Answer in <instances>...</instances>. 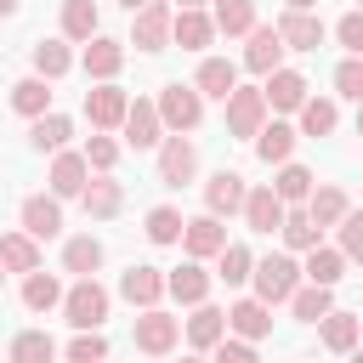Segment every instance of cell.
Listing matches in <instances>:
<instances>
[{
    "label": "cell",
    "instance_id": "33",
    "mask_svg": "<svg viewBox=\"0 0 363 363\" xmlns=\"http://www.w3.org/2000/svg\"><path fill=\"white\" fill-rule=\"evenodd\" d=\"M221 34H250L255 28V0H216V17H210Z\"/></svg>",
    "mask_w": 363,
    "mask_h": 363
},
{
    "label": "cell",
    "instance_id": "43",
    "mask_svg": "<svg viewBox=\"0 0 363 363\" xmlns=\"http://www.w3.org/2000/svg\"><path fill=\"white\" fill-rule=\"evenodd\" d=\"M278 233H284V244H289V250H312L323 227H318L306 210H295V216H284V227H278Z\"/></svg>",
    "mask_w": 363,
    "mask_h": 363
},
{
    "label": "cell",
    "instance_id": "38",
    "mask_svg": "<svg viewBox=\"0 0 363 363\" xmlns=\"http://www.w3.org/2000/svg\"><path fill=\"white\" fill-rule=\"evenodd\" d=\"M335 119H340V113H335L329 96H306V102H301V130H306V136H329Z\"/></svg>",
    "mask_w": 363,
    "mask_h": 363
},
{
    "label": "cell",
    "instance_id": "37",
    "mask_svg": "<svg viewBox=\"0 0 363 363\" xmlns=\"http://www.w3.org/2000/svg\"><path fill=\"white\" fill-rule=\"evenodd\" d=\"M62 34L68 40H91L96 34V0H62Z\"/></svg>",
    "mask_w": 363,
    "mask_h": 363
},
{
    "label": "cell",
    "instance_id": "27",
    "mask_svg": "<svg viewBox=\"0 0 363 363\" xmlns=\"http://www.w3.org/2000/svg\"><path fill=\"white\" fill-rule=\"evenodd\" d=\"M119 199H125V193H119V182H108V176H102V182H85V187H79V204H85V216H96V221L119 216Z\"/></svg>",
    "mask_w": 363,
    "mask_h": 363
},
{
    "label": "cell",
    "instance_id": "60",
    "mask_svg": "<svg viewBox=\"0 0 363 363\" xmlns=\"http://www.w3.org/2000/svg\"><path fill=\"white\" fill-rule=\"evenodd\" d=\"M102 363H108V357H102Z\"/></svg>",
    "mask_w": 363,
    "mask_h": 363
},
{
    "label": "cell",
    "instance_id": "36",
    "mask_svg": "<svg viewBox=\"0 0 363 363\" xmlns=\"http://www.w3.org/2000/svg\"><path fill=\"white\" fill-rule=\"evenodd\" d=\"M289 306H295V318H301V323H318L323 312H335V295H329L323 284H306V289H295V295H289Z\"/></svg>",
    "mask_w": 363,
    "mask_h": 363
},
{
    "label": "cell",
    "instance_id": "13",
    "mask_svg": "<svg viewBox=\"0 0 363 363\" xmlns=\"http://www.w3.org/2000/svg\"><path fill=\"white\" fill-rule=\"evenodd\" d=\"M164 295H176L182 306H199V301L210 295V272H204L199 261H182L176 272H164Z\"/></svg>",
    "mask_w": 363,
    "mask_h": 363
},
{
    "label": "cell",
    "instance_id": "31",
    "mask_svg": "<svg viewBox=\"0 0 363 363\" xmlns=\"http://www.w3.org/2000/svg\"><path fill=\"white\" fill-rule=\"evenodd\" d=\"M74 136V125L62 119V113H40L34 119V130H28V142L40 147V153H62V142Z\"/></svg>",
    "mask_w": 363,
    "mask_h": 363
},
{
    "label": "cell",
    "instance_id": "32",
    "mask_svg": "<svg viewBox=\"0 0 363 363\" xmlns=\"http://www.w3.org/2000/svg\"><path fill=\"white\" fill-rule=\"evenodd\" d=\"M346 210H352V204H346V193H340V187H312V199H306V216H312L318 227H335Z\"/></svg>",
    "mask_w": 363,
    "mask_h": 363
},
{
    "label": "cell",
    "instance_id": "52",
    "mask_svg": "<svg viewBox=\"0 0 363 363\" xmlns=\"http://www.w3.org/2000/svg\"><path fill=\"white\" fill-rule=\"evenodd\" d=\"M119 6H125V11H142V6H147V0H119Z\"/></svg>",
    "mask_w": 363,
    "mask_h": 363
},
{
    "label": "cell",
    "instance_id": "42",
    "mask_svg": "<svg viewBox=\"0 0 363 363\" xmlns=\"http://www.w3.org/2000/svg\"><path fill=\"white\" fill-rule=\"evenodd\" d=\"M182 210H170V204H159V210H147V238L153 244H182Z\"/></svg>",
    "mask_w": 363,
    "mask_h": 363
},
{
    "label": "cell",
    "instance_id": "57",
    "mask_svg": "<svg viewBox=\"0 0 363 363\" xmlns=\"http://www.w3.org/2000/svg\"><path fill=\"white\" fill-rule=\"evenodd\" d=\"M182 363H204V357H182Z\"/></svg>",
    "mask_w": 363,
    "mask_h": 363
},
{
    "label": "cell",
    "instance_id": "39",
    "mask_svg": "<svg viewBox=\"0 0 363 363\" xmlns=\"http://www.w3.org/2000/svg\"><path fill=\"white\" fill-rule=\"evenodd\" d=\"M272 193H278L284 204L312 199V170H306V164H284V170H278V182H272Z\"/></svg>",
    "mask_w": 363,
    "mask_h": 363
},
{
    "label": "cell",
    "instance_id": "53",
    "mask_svg": "<svg viewBox=\"0 0 363 363\" xmlns=\"http://www.w3.org/2000/svg\"><path fill=\"white\" fill-rule=\"evenodd\" d=\"M11 11H17V0H0V17H11Z\"/></svg>",
    "mask_w": 363,
    "mask_h": 363
},
{
    "label": "cell",
    "instance_id": "2",
    "mask_svg": "<svg viewBox=\"0 0 363 363\" xmlns=\"http://www.w3.org/2000/svg\"><path fill=\"white\" fill-rule=\"evenodd\" d=\"M62 318H68L74 329H96V323L108 318V289H102L96 278H79V284L62 295Z\"/></svg>",
    "mask_w": 363,
    "mask_h": 363
},
{
    "label": "cell",
    "instance_id": "8",
    "mask_svg": "<svg viewBox=\"0 0 363 363\" xmlns=\"http://www.w3.org/2000/svg\"><path fill=\"white\" fill-rule=\"evenodd\" d=\"M136 346H142L147 357H164V352L176 346V318L159 312V306H142V318H136Z\"/></svg>",
    "mask_w": 363,
    "mask_h": 363
},
{
    "label": "cell",
    "instance_id": "25",
    "mask_svg": "<svg viewBox=\"0 0 363 363\" xmlns=\"http://www.w3.org/2000/svg\"><path fill=\"white\" fill-rule=\"evenodd\" d=\"M233 85H238V68H233L227 57H204V62H199V96H221V102H227Z\"/></svg>",
    "mask_w": 363,
    "mask_h": 363
},
{
    "label": "cell",
    "instance_id": "26",
    "mask_svg": "<svg viewBox=\"0 0 363 363\" xmlns=\"http://www.w3.org/2000/svg\"><path fill=\"white\" fill-rule=\"evenodd\" d=\"M255 153H261L267 164H289V153H295V130L278 125V119L261 125V130H255Z\"/></svg>",
    "mask_w": 363,
    "mask_h": 363
},
{
    "label": "cell",
    "instance_id": "29",
    "mask_svg": "<svg viewBox=\"0 0 363 363\" xmlns=\"http://www.w3.org/2000/svg\"><path fill=\"white\" fill-rule=\"evenodd\" d=\"M0 267H6V272H34V267H40L34 238H28V233H6V238H0Z\"/></svg>",
    "mask_w": 363,
    "mask_h": 363
},
{
    "label": "cell",
    "instance_id": "10",
    "mask_svg": "<svg viewBox=\"0 0 363 363\" xmlns=\"http://www.w3.org/2000/svg\"><path fill=\"white\" fill-rule=\"evenodd\" d=\"M244 199H250V187H244V176H238V170H216V176H210V187H204L210 216H233V210H244Z\"/></svg>",
    "mask_w": 363,
    "mask_h": 363
},
{
    "label": "cell",
    "instance_id": "16",
    "mask_svg": "<svg viewBox=\"0 0 363 363\" xmlns=\"http://www.w3.org/2000/svg\"><path fill=\"white\" fill-rule=\"evenodd\" d=\"M159 130H164V119H159L153 102H130V108H125V142H130V147H153V142H164Z\"/></svg>",
    "mask_w": 363,
    "mask_h": 363
},
{
    "label": "cell",
    "instance_id": "41",
    "mask_svg": "<svg viewBox=\"0 0 363 363\" xmlns=\"http://www.w3.org/2000/svg\"><path fill=\"white\" fill-rule=\"evenodd\" d=\"M323 346L329 352H352L357 346V318L352 312H323Z\"/></svg>",
    "mask_w": 363,
    "mask_h": 363
},
{
    "label": "cell",
    "instance_id": "19",
    "mask_svg": "<svg viewBox=\"0 0 363 363\" xmlns=\"http://www.w3.org/2000/svg\"><path fill=\"white\" fill-rule=\"evenodd\" d=\"M23 233L28 238H57L62 233V210H57V199H23Z\"/></svg>",
    "mask_w": 363,
    "mask_h": 363
},
{
    "label": "cell",
    "instance_id": "30",
    "mask_svg": "<svg viewBox=\"0 0 363 363\" xmlns=\"http://www.w3.org/2000/svg\"><path fill=\"white\" fill-rule=\"evenodd\" d=\"M23 306L28 312H51V306H62V284L51 278V272H28V284H23Z\"/></svg>",
    "mask_w": 363,
    "mask_h": 363
},
{
    "label": "cell",
    "instance_id": "48",
    "mask_svg": "<svg viewBox=\"0 0 363 363\" xmlns=\"http://www.w3.org/2000/svg\"><path fill=\"white\" fill-rule=\"evenodd\" d=\"M113 159H119V142H113V136H91V142H85V164L113 170Z\"/></svg>",
    "mask_w": 363,
    "mask_h": 363
},
{
    "label": "cell",
    "instance_id": "11",
    "mask_svg": "<svg viewBox=\"0 0 363 363\" xmlns=\"http://www.w3.org/2000/svg\"><path fill=\"white\" fill-rule=\"evenodd\" d=\"M227 329H233L238 340H267V335H272V306L250 295V301H238V306L227 312Z\"/></svg>",
    "mask_w": 363,
    "mask_h": 363
},
{
    "label": "cell",
    "instance_id": "23",
    "mask_svg": "<svg viewBox=\"0 0 363 363\" xmlns=\"http://www.w3.org/2000/svg\"><path fill=\"white\" fill-rule=\"evenodd\" d=\"M301 272H306V284H323V289H335V284H340V272H346V255H340V250H323V244H312Z\"/></svg>",
    "mask_w": 363,
    "mask_h": 363
},
{
    "label": "cell",
    "instance_id": "28",
    "mask_svg": "<svg viewBox=\"0 0 363 363\" xmlns=\"http://www.w3.org/2000/svg\"><path fill=\"white\" fill-rule=\"evenodd\" d=\"M11 108H17V113H28V119H40V113L51 108V85H45L40 74L17 79V85H11Z\"/></svg>",
    "mask_w": 363,
    "mask_h": 363
},
{
    "label": "cell",
    "instance_id": "6",
    "mask_svg": "<svg viewBox=\"0 0 363 363\" xmlns=\"http://www.w3.org/2000/svg\"><path fill=\"white\" fill-rule=\"evenodd\" d=\"M193 170H199V147L182 130L164 136V147H159V182L164 187H182V182H193Z\"/></svg>",
    "mask_w": 363,
    "mask_h": 363
},
{
    "label": "cell",
    "instance_id": "3",
    "mask_svg": "<svg viewBox=\"0 0 363 363\" xmlns=\"http://www.w3.org/2000/svg\"><path fill=\"white\" fill-rule=\"evenodd\" d=\"M170 17H176V11H170L164 0H147L142 11H130V45H136V51H164V45H170Z\"/></svg>",
    "mask_w": 363,
    "mask_h": 363
},
{
    "label": "cell",
    "instance_id": "7",
    "mask_svg": "<svg viewBox=\"0 0 363 363\" xmlns=\"http://www.w3.org/2000/svg\"><path fill=\"white\" fill-rule=\"evenodd\" d=\"M125 108H130V96L119 91V85H96V91H85V119L96 125V130H113V125H125Z\"/></svg>",
    "mask_w": 363,
    "mask_h": 363
},
{
    "label": "cell",
    "instance_id": "18",
    "mask_svg": "<svg viewBox=\"0 0 363 363\" xmlns=\"http://www.w3.org/2000/svg\"><path fill=\"white\" fill-rule=\"evenodd\" d=\"M119 295H125L130 306H159V295H164V272H159V267H130V272L119 278Z\"/></svg>",
    "mask_w": 363,
    "mask_h": 363
},
{
    "label": "cell",
    "instance_id": "17",
    "mask_svg": "<svg viewBox=\"0 0 363 363\" xmlns=\"http://www.w3.org/2000/svg\"><path fill=\"white\" fill-rule=\"evenodd\" d=\"M244 221H250V233H278L284 227V199L272 187H255L244 199Z\"/></svg>",
    "mask_w": 363,
    "mask_h": 363
},
{
    "label": "cell",
    "instance_id": "9",
    "mask_svg": "<svg viewBox=\"0 0 363 363\" xmlns=\"http://www.w3.org/2000/svg\"><path fill=\"white\" fill-rule=\"evenodd\" d=\"M182 244H187V255L193 261H204V255H221V244H227V227H221V216H193L187 227H182Z\"/></svg>",
    "mask_w": 363,
    "mask_h": 363
},
{
    "label": "cell",
    "instance_id": "51",
    "mask_svg": "<svg viewBox=\"0 0 363 363\" xmlns=\"http://www.w3.org/2000/svg\"><path fill=\"white\" fill-rule=\"evenodd\" d=\"M312 6H318V0H289V11H312Z\"/></svg>",
    "mask_w": 363,
    "mask_h": 363
},
{
    "label": "cell",
    "instance_id": "49",
    "mask_svg": "<svg viewBox=\"0 0 363 363\" xmlns=\"http://www.w3.org/2000/svg\"><path fill=\"white\" fill-rule=\"evenodd\" d=\"M335 34H340V45H346L352 57H363V11H346V17L335 23Z\"/></svg>",
    "mask_w": 363,
    "mask_h": 363
},
{
    "label": "cell",
    "instance_id": "40",
    "mask_svg": "<svg viewBox=\"0 0 363 363\" xmlns=\"http://www.w3.org/2000/svg\"><path fill=\"white\" fill-rule=\"evenodd\" d=\"M62 267H68V272H79V278H91V272L102 267V244H96V238H68Z\"/></svg>",
    "mask_w": 363,
    "mask_h": 363
},
{
    "label": "cell",
    "instance_id": "20",
    "mask_svg": "<svg viewBox=\"0 0 363 363\" xmlns=\"http://www.w3.org/2000/svg\"><path fill=\"white\" fill-rule=\"evenodd\" d=\"M119 62H125V45H119V40H102V34L85 40V74H91V79H113Z\"/></svg>",
    "mask_w": 363,
    "mask_h": 363
},
{
    "label": "cell",
    "instance_id": "1",
    "mask_svg": "<svg viewBox=\"0 0 363 363\" xmlns=\"http://www.w3.org/2000/svg\"><path fill=\"white\" fill-rule=\"evenodd\" d=\"M255 301H267V306H278V301H289L295 289H301V267L289 261V255H267V261H255Z\"/></svg>",
    "mask_w": 363,
    "mask_h": 363
},
{
    "label": "cell",
    "instance_id": "46",
    "mask_svg": "<svg viewBox=\"0 0 363 363\" xmlns=\"http://www.w3.org/2000/svg\"><path fill=\"white\" fill-rule=\"evenodd\" d=\"M108 357V340L96 329H79V340H68V363H102Z\"/></svg>",
    "mask_w": 363,
    "mask_h": 363
},
{
    "label": "cell",
    "instance_id": "50",
    "mask_svg": "<svg viewBox=\"0 0 363 363\" xmlns=\"http://www.w3.org/2000/svg\"><path fill=\"white\" fill-rule=\"evenodd\" d=\"M216 363H261V357H255L250 340H227V335H221V340H216Z\"/></svg>",
    "mask_w": 363,
    "mask_h": 363
},
{
    "label": "cell",
    "instance_id": "44",
    "mask_svg": "<svg viewBox=\"0 0 363 363\" xmlns=\"http://www.w3.org/2000/svg\"><path fill=\"white\" fill-rule=\"evenodd\" d=\"M250 272H255V255H250L244 244H221V278H227V284H244Z\"/></svg>",
    "mask_w": 363,
    "mask_h": 363
},
{
    "label": "cell",
    "instance_id": "24",
    "mask_svg": "<svg viewBox=\"0 0 363 363\" xmlns=\"http://www.w3.org/2000/svg\"><path fill=\"white\" fill-rule=\"evenodd\" d=\"M221 335H227V312H221V306H204V301H199V312L187 318V340H193L199 352H210V346H216Z\"/></svg>",
    "mask_w": 363,
    "mask_h": 363
},
{
    "label": "cell",
    "instance_id": "5",
    "mask_svg": "<svg viewBox=\"0 0 363 363\" xmlns=\"http://www.w3.org/2000/svg\"><path fill=\"white\" fill-rule=\"evenodd\" d=\"M159 119H164L170 130H193V125L204 119V96H199L193 85H164V91H159Z\"/></svg>",
    "mask_w": 363,
    "mask_h": 363
},
{
    "label": "cell",
    "instance_id": "58",
    "mask_svg": "<svg viewBox=\"0 0 363 363\" xmlns=\"http://www.w3.org/2000/svg\"><path fill=\"white\" fill-rule=\"evenodd\" d=\"M357 335H363V318H357Z\"/></svg>",
    "mask_w": 363,
    "mask_h": 363
},
{
    "label": "cell",
    "instance_id": "56",
    "mask_svg": "<svg viewBox=\"0 0 363 363\" xmlns=\"http://www.w3.org/2000/svg\"><path fill=\"white\" fill-rule=\"evenodd\" d=\"M352 363H363V352H352Z\"/></svg>",
    "mask_w": 363,
    "mask_h": 363
},
{
    "label": "cell",
    "instance_id": "22",
    "mask_svg": "<svg viewBox=\"0 0 363 363\" xmlns=\"http://www.w3.org/2000/svg\"><path fill=\"white\" fill-rule=\"evenodd\" d=\"M278 57H284V40H278V28H250L244 68H255V74H272V68H278Z\"/></svg>",
    "mask_w": 363,
    "mask_h": 363
},
{
    "label": "cell",
    "instance_id": "59",
    "mask_svg": "<svg viewBox=\"0 0 363 363\" xmlns=\"http://www.w3.org/2000/svg\"><path fill=\"white\" fill-rule=\"evenodd\" d=\"M0 278H6V267H0Z\"/></svg>",
    "mask_w": 363,
    "mask_h": 363
},
{
    "label": "cell",
    "instance_id": "47",
    "mask_svg": "<svg viewBox=\"0 0 363 363\" xmlns=\"http://www.w3.org/2000/svg\"><path fill=\"white\" fill-rule=\"evenodd\" d=\"M335 91L352 96V102H363V57H346V62L335 68Z\"/></svg>",
    "mask_w": 363,
    "mask_h": 363
},
{
    "label": "cell",
    "instance_id": "15",
    "mask_svg": "<svg viewBox=\"0 0 363 363\" xmlns=\"http://www.w3.org/2000/svg\"><path fill=\"white\" fill-rule=\"evenodd\" d=\"M261 96H267V108H284V113H289V108L306 102V79H301L295 68H272L267 85H261Z\"/></svg>",
    "mask_w": 363,
    "mask_h": 363
},
{
    "label": "cell",
    "instance_id": "4",
    "mask_svg": "<svg viewBox=\"0 0 363 363\" xmlns=\"http://www.w3.org/2000/svg\"><path fill=\"white\" fill-rule=\"evenodd\" d=\"M267 125V96L255 85H233L227 91V130L233 136H255Z\"/></svg>",
    "mask_w": 363,
    "mask_h": 363
},
{
    "label": "cell",
    "instance_id": "34",
    "mask_svg": "<svg viewBox=\"0 0 363 363\" xmlns=\"http://www.w3.org/2000/svg\"><path fill=\"white\" fill-rule=\"evenodd\" d=\"M51 357H57V340L45 329H23L11 340V363H51Z\"/></svg>",
    "mask_w": 363,
    "mask_h": 363
},
{
    "label": "cell",
    "instance_id": "35",
    "mask_svg": "<svg viewBox=\"0 0 363 363\" xmlns=\"http://www.w3.org/2000/svg\"><path fill=\"white\" fill-rule=\"evenodd\" d=\"M68 68H74V57H68L62 40H40V45H34V74H40V79H62Z\"/></svg>",
    "mask_w": 363,
    "mask_h": 363
},
{
    "label": "cell",
    "instance_id": "14",
    "mask_svg": "<svg viewBox=\"0 0 363 363\" xmlns=\"http://www.w3.org/2000/svg\"><path fill=\"white\" fill-rule=\"evenodd\" d=\"M278 40H284V51H318L323 45V23L312 11H289L278 23Z\"/></svg>",
    "mask_w": 363,
    "mask_h": 363
},
{
    "label": "cell",
    "instance_id": "21",
    "mask_svg": "<svg viewBox=\"0 0 363 363\" xmlns=\"http://www.w3.org/2000/svg\"><path fill=\"white\" fill-rule=\"evenodd\" d=\"M85 176H91L85 153H57V164H51V193H57V199H79Z\"/></svg>",
    "mask_w": 363,
    "mask_h": 363
},
{
    "label": "cell",
    "instance_id": "54",
    "mask_svg": "<svg viewBox=\"0 0 363 363\" xmlns=\"http://www.w3.org/2000/svg\"><path fill=\"white\" fill-rule=\"evenodd\" d=\"M176 6H182V11H187V6H204V0H176Z\"/></svg>",
    "mask_w": 363,
    "mask_h": 363
},
{
    "label": "cell",
    "instance_id": "12",
    "mask_svg": "<svg viewBox=\"0 0 363 363\" xmlns=\"http://www.w3.org/2000/svg\"><path fill=\"white\" fill-rule=\"evenodd\" d=\"M170 40H176L182 51H204V45L216 40V23H210L199 6H187V11H176V17H170Z\"/></svg>",
    "mask_w": 363,
    "mask_h": 363
},
{
    "label": "cell",
    "instance_id": "55",
    "mask_svg": "<svg viewBox=\"0 0 363 363\" xmlns=\"http://www.w3.org/2000/svg\"><path fill=\"white\" fill-rule=\"evenodd\" d=\"M357 136H363V108H357Z\"/></svg>",
    "mask_w": 363,
    "mask_h": 363
},
{
    "label": "cell",
    "instance_id": "45",
    "mask_svg": "<svg viewBox=\"0 0 363 363\" xmlns=\"http://www.w3.org/2000/svg\"><path fill=\"white\" fill-rule=\"evenodd\" d=\"M335 227H340V255L346 261H363V210H346Z\"/></svg>",
    "mask_w": 363,
    "mask_h": 363
}]
</instances>
